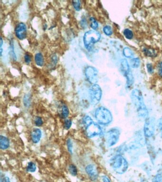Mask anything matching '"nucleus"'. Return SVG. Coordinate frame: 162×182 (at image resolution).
Masks as SVG:
<instances>
[{"label": "nucleus", "mask_w": 162, "mask_h": 182, "mask_svg": "<svg viewBox=\"0 0 162 182\" xmlns=\"http://www.w3.org/2000/svg\"><path fill=\"white\" fill-rule=\"evenodd\" d=\"M131 98L133 104L137 109L139 117L147 119L148 116V112L144 103L143 95L139 90L134 89L131 94Z\"/></svg>", "instance_id": "obj_1"}, {"label": "nucleus", "mask_w": 162, "mask_h": 182, "mask_svg": "<svg viewBox=\"0 0 162 182\" xmlns=\"http://www.w3.org/2000/svg\"><path fill=\"white\" fill-rule=\"evenodd\" d=\"M86 135L89 138H93L99 135L102 133L101 127L94 122L90 117L86 115L83 119Z\"/></svg>", "instance_id": "obj_2"}, {"label": "nucleus", "mask_w": 162, "mask_h": 182, "mask_svg": "<svg viewBox=\"0 0 162 182\" xmlns=\"http://www.w3.org/2000/svg\"><path fill=\"white\" fill-rule=\"evenodd\" d=\"M110 165L113 170L118 174L125 173L129 167L128 161L120 154L115 155L111 158Z\"/></svg>", "instance_id": "obj_3"}, {"label": "nucleus", "mask_w": 162, "mask_h": 182, "mask_svg": "<svg viewBox=\"0 0 162 182\" xmlns=\"http://www.w3.org/2000/svg\"><path fill=\"white\" fill-rule=\"evenodd\" d=\"M95 117L96 120L101 125H108L113 121V116L110 111L102 106L96 109Z\"/></svg>", "instance_id": "obj_4"}, {"label": "nucleus", "mask_w": 162, "mask_h": 182, "mask_svg": "<svg viewBox=\"0 0 162 182\" xmlns=\"http://www.w3.org/2000/svg\"><path fill=\"white\" fill-rule=\"evenodd\" d=\"M101 38L100 33L95 30H90L85 33L83 38L84 44L87 50H91L93 45L98 42Z\"/></svg>", "instance_id": "obj_5"}, {"label": "nucleus", "mask_w": 162, "mask_h": 182, "mask_svg": "<svg viewBox=\"0 0 162 182\" xmlns=\"http://www.w3.org/2000/svg\"><path fill=\"white\" fill-rule=\"evenodd\" d=\"M120 136V131L117 128L110 129L106 133L105 139L106 143L108 147L115 145L118 141Z\"/></svg>", "instance_id": "obj_6"}, {"label": "nucleus", "mask_w": 162, "mask_h": 182, "mask_svg": "<svg viewBox=\"0 0 162 182\" xmlns=\"http://www.w3.org/2000/svg\"><path fill=\"white\" fill-rule=\"evenodd\" d=\"M102 90L100 86L94 84L90 89V97L91 103L93 105H97L100 102L102 97Z\"/></svg>", "instance_id": "obj_7"}, {"label": "nucleus", "mask_w": 162, "mask_h": 182, "mask_svg": "<svg viewBox=\"0 0 162 182\" xmlns=\"http://www.w3.org/2000/svg\"><path fill=\"white\" fill-rule=\"evenodd\" d=\"M155 120L153 117H148L145 120L144 133L146 137L151 138L155 134Z\"/></svg>", "instance_id": "obj_8"}, {"label": "nucleus", "mask_w": 162, "mask_h": 182, "mask_svg": "<svg viewBox=\"0 0 162 182\" xmlns=\"http://www.w3.org/2000/svg\"><path fill=\"white\" fill-rule=\"evenodd\" d=\"M98 71L93 66H88L85 70V75L88 80L90 83L96 84L98 82Z\"/></svg>", "instance_id": "obj_9"}, {"label": "nucleus", "mask_w": 162, "mask_h": 182, "mask_svg": "<svg viewBox=\"0 0 162 182\" xmlns=\"http://www.w3.org/2000/svg\"><path fill=\"white\" fill-rule=\"evenodd\" d=\"M15 33L18 39L23 40L26 38L27 27L24 23H20L16 27Z\"/></svg>", "instance_id": "obj_10"}, {"label": "nucleus", "mask_w": 162, "mask_h": 182, "mask_svg": "<svg viewBox=\"0 0 162 182\" xmlns=\"http://www.w3.org/2000/svg\"><path fill=\"white\" fill-rule=\"evenodd\" d=\"M120 69L123 74L125 76L126 79L133 76L130 70L129 63L126 59H122L121 61Z\"/></svg>", "instance_id": "obj_11"}, {"label": "nucleus", "mask_w": 162, "mask_h": 182, "mask_svg": "<svg viewBox=\"0 0 162 182\" xmlns=\"http://www.w3.org/2000/svg\"><path fill=\"white\" fill-rule=\"evenodd\" d=\"M85 170L90 179L92 181H96L98 179V172L94 165L91 164L88 165L85 168Z\"/></svg>", "instance_id": "obj_12"}, {"label": "nucleus", "mask_w": 162, "mask_h": 182, "mask_svg": "<svg viewBox=\"0 0 162 182\" xmlns=\"http://www.w3.org/2000/svg\"><path fill=\"white\" fill-rule=\"evenodd\" d=\"M42 131L38 128L33 129L31 133L32 141L34 143H37L40 142L42 138Z\"/></svg>", "instance_id": "obj_13"}, {"label": "nucleus", "mask_w": 162, "mask_h": 182, "mask_svg": "<svg viewBox=\"0 0 162 182\" xmlns=\"http://www.w3.org/2000/svg\"><path fill=\"white\" fill-rule=\"evenodd\" d=\"M10 146V142L6 137L1 135L0 137V147L2 150H6Z\"/></svg>", "instance_id": "obj_14"}, {"label": "nucleus", "mask_w": 162, "mask_h": 182, "mask_svg": "<svg viewBox=\"0 0 162 182\" xmlns=\"http://www.w3.org/2000/svg\"><path fill=\"white\" fill-rule=\"evenodd\" d=\"M35 61L36 64L40 66H42L44 65V60L43 55L42 53H38L35 56Z\"/></svg>", "instance_id": "obj_15"}, {"label": "nucleus", "mask_w": 162, "mask_h": 182, "mask_svg": "<svg viewBox=\"0 0 162 182\" xmlns=\"http://www.w3.org/2000/svg\"><path fill=\"white\" fill-rule=\"evenodd\" d=\"M59 114H60V117L62 119H65L68 116L69 110L66 105H62Z\"/></svg>", "instance_id": "obj_16"}, {"label": "nucleus", "mask_w": 162, "mask_h": 182, "mask_svg": "<svg viewBox=\"0 0 162 182\" xmlns=\"http://www.w3.org/2000/svg\"><path fill=\"white\" fill-rule=\"evenodd\" d=\"M123 53L124 56L128 58H131L134 56V53L132 50L128 47H125L124 49Z\"/></svg>", "instance_id": "obj_17"}, {"label": "nucleus", "mask_w": 162, "mask_h": 182, "mask_svg": "<svg viewBox=\"0 0 162 182\" xmlns=\"http://www.w3.org/2000/svg\"><path fill=\"white\" fill-rule=\"evenodd\" d=\"M131 66L132 67L134 68H138L139 66L140 61L139 58H132L130 61Z\"/></svg>", "instance_id": "obj_18"}, {"label": "nucleus", "mask_w": 162, "mask_h": 182, "mask_svg": "<svg viewBox=\"0 0 162 182\" xmlns=\"http://www.w3.org/2000/svg\"><path fill=\"white\" fill-rule=\"evenodd\" d=\"M144 52L146 56L149 57H155L156 56V52H155V50L151 49H144Z\"/></svg>", "instance_id": "obj_19"}, {"label": "nucleus", "mask_w": 162, "mask_h": 182, "mask_svg": "<svg viewBox=\"0 0 162 182\" xmlns=\"http://www.w3.org/2000/svg\"><path fill=\"white\" fill-rule=\"evenodd\" d=\"M68 171L73 176H76L77 175V167L73 164H71L68 167Z\"/></svg>", "instance_id": "obj_20"}, {"label": "nucleus", "mask_w": 162, "mask_h": 182, "mask_svg": "<svg viewBox=\"0 0 162 182\" xmlns=\"http://www.w3.org/2000/svg\"><path fill=\"white\" fill-rule=\"evenodd\" d=\"M123 34L125 37L128 40H131L133 38V33L129 29H126L124 30Z\"/></svg>", "instance_id": "obj_21"}, {"label": "nucleus", "mask_w": 162, "mask_h": 182, "mask_svg": "<svg viewBox=\"0 0 162 182\" xmlns=\"http://www.w3.org/2000/svg\"><path fill=\"white\" fill-rule=\"evenodd\" d=\"M36 170V166L33 162H30L28 164L27 171L30 172H34Z\"/></svg>", "instance_id": "obj_22"}, {"label": "nucleus", "mask_w": 162, "mask_h": 182, "mask_svg": "<svg viewBox=\"0 0 162 182\" xmlns=\"http://www.w3.org/2000/svg\"><path fill=\"white\" fill-rule=\"evenodd\" d=\"M103 32H104V33L105 34L107 35V36H111V35L112 34V28L111 27L109 26H106L103 28Z\"/></svg>", "instance_id": "obj_23"}, {"label": "nucleus", "mask_w": 162, "mask_h": 182, "mask_svg": "<svg viewBox=\"0 0 162 182\" xmlns=\"http://www.w3.org/2000/svg\"><path fill=\"white\" fill-rule=\"evenodd\" d=\"M90 20L91 22V27L92 28V29L94 30H97L98 29V26H99L97 20L94 18H90Z\"/></svg>", "instance_id": "obj_24"}, {"label": "nucleus", "mask_w": 162, "mask_h": 182, "mask_svg": "<svg viewBox=\"0 0 162 182\" xmlns=\"http://www.w3.org/2000/svg\"><path fill=\"white\" fill-rule=\"evenodd\" d=\"M67 145L68 150V152L71 154H72L73 151V143L72 141L69 138L68 139L67 141Z\"/></svg>", "instance_id": "obj_25"}, {"label": "nucleus", "mask_w": 162, "mask_h": 182, "mask_svg": "<svg viewBox=\"0 0 162 182\" xmlns=\"http://www.w3.org/2000/svg\"><path fill=\"white\" fill-rule=\"evenodd\" d=\"M30 97L29 95H25L24 99V104L26 107H29L30 104Z\"/></svg>", "instance_id": "obj_26"}, {"label": "nucleus", "mask_w": 162, "mask_h": 182, "mask_svg": "<svg viewBox=\"0 0 162 182\" xmlns=\"http://www.w3.org/2000/svg\"><path fill=\"white\" fill-rule=\"evenodd\" d=\"M153 182H162V173H159L155 176L152 180Z\"/></svg>", "instance_id": "obj_27"}, {"label": "nucleus", "mask_w": 162, "mask_h": 182, "mask_svg": "<svg viewBox=\"0 0 162 182\" xmlns=\"http://www.w3.org/2000/svg\"><path fill=\"white\" fill-rule=\"evenodd\" d=\"M72 3L75 9L77 11H79L81 10V2L80 1H74Z\"/></svg>", "instance_id": "obj_28"}, {"label": "nucleus", "mask_w": 162, "mask_h": 182, "mask_svg": "<svg viewBox=\"0 0 162 182\" xmlns=\"http://www.w3.org/2000/svg\"><path fill=\"white\" fill-rule=\"evenodd\" d=\"M10 54L11 56L12 57L13 60H16V56L15 53V49H14L13 44H11V45Z\"/></svg>", "instance_id": "obj_29"}, {"label": "nucleus", "mask_w": 162, "mask_h": 182, "mask_svg": "<svg viewBox=\"0 0 162 182\" xmlns=\"http://www.w3.org/2000/svg\"><path fill=\"white\" fill-rule=\"evenodd\" d=\"M35 124L37 126H41V125L43 124V121L42 118L40 117H37L35 120Z\"/></svg>", "instance_id": "obj_30"}, {"label": "nucleus", "mask_w": 162, "mask_h": 182, "mask_svg": "<svg viewBox=\"0 0 162 182\" xmlns=\"http://www.w3.org/2000/svg\"><path fill=\"white\" fill-rule=\"evenodd\" d=\"M72 125V121L70 120H66L64 122V128L66 129H69Z\"/></svg>", "instance_id": "obj_31"}, {"label": "nucleus", "mask_w": 162, "mask_h": 182, "mask_svg": "<svg viewBox=\"0 0 162 182\" xmlns=\"http://www.w3.org/2000/svg\"><path fill=\"white\" fill-rule=\"evenodd\" d=\"M24 60L26 63L29 64L32 61V57L30 54L28 53H26L24 56Z\"/></svg>", "instance_id": "obj_32"}, {"label": "nucleus", "mask_w": 162, "mask_h": 182, "mask_svg": "<svg viewBox=\"0 0 162 182\" xmlns=\"http://www.w3.org/2000/svg\"><path fill=\"white\" fill-rule=\"evenodd\" d=\"M147 69L148 72L150 74H153L154 73V69L153 66L151 64H147Z\"/></svg>", "instance_id": "obj_33"}, {"label": "nucleus", "mask_w": 162, "mask_h": 182, "mask_svg": "<svg viewBox=\"0 0 162 182\" xmlns=\"http://www.w3.org/2000/svg\"><path fill=\"white\" fill-rule=\"evenodd\" d=\"M158 72L159 75L162 78V62H160L158 65Z\"/></svg>", "instance_id": "obj_34"}, {"label": "nucleus", "mask_w": 162, "mask_h": 182, "mask_svg": "<svg viewBox=\"0 0 162 182\" xmlns=\"http://www.w3.org/2000/svg\"><path fill=\"white\" fill-rule=\"evenodd\" d=\"M1 182H11L10 178L7 176H5L3 177V178H1Z\"/></svg>", "instance_id": "obj_35"}, {"label": "nucleus", "mask_w": 162, "mask_h": 182, "mask_svg": "<svg viewBox=\"0 0 162 182\" xmlns=\"http://www.w3.org/2000/svg\"><path fill=\"white\" fill-rule=\"evenodd\" d=\"M102 179H103V182H110L109 178L107 176H103L102 177Z\"/></svg>", "instance_id": "obj_36"}, {"label": "nucleus", "mask_w": 162, "mask_h": 182, "mask_svg": "<svg viewBox=\"0 0 162 182\" xmlns=\"http://www.w3.org/2000/svg\"><path fill=\"white\" fill-rule=\"evenodd\" d=\"M158 125L160 128H162V118L159 119V121H158Z\"/></svg>", "instance_id": "obj_37"}, {"label": "nucleus", "mask_w": 162, "mask_h": 182, "mask_svg": "<svg viewBox=\"0 0 162 182\" xmlns=\"http://www.w3.org/2000/svg\"><path fill=\"white\" fill-rule=\"evenodd\" d=\"M160 129H161V132H162V128H160Z\"/></svg>", "instance_id": "obj_38"}]
</instances>
